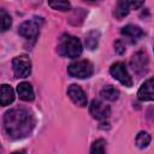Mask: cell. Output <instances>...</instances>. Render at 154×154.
Returning <instances> with one entry per match:
<instances>
[{
    "label": "cell",
    "instance_id": "6da1fadb",
    "mask_svg": "<svg viewBox=\"0 0 154 154\" xmlns=\"http://www.w3.org/2000/svg\"><path fill=\"white\" fill-rule=\"evenodd\" d=\"M35 126L34 116L22 107L8 109L4 116V129L6 134L16 140L26 137Z\"/></svg>",
    "mask_w": 154,
    "mask_h": 154
},
{
    "label": "cell",
    "instance_id": "7a4b0ae2",
    "mask_svg": "<svg viewBox=\"0 0 154 154\" xmlns=\"http://www.w3.org/2000/svg\"><path fill=\"white\" fill-rule=\"evenodd\" d=\"M58 52L63 57L67 58H78L82 53V43L78 37L71 36L69 34H64L59 38Z\"/></svg>",
    "mask_w": 154,
    "mask_h": 154
},
{
    "label": "cell",
    "instance_id": "3957f363",
    "mask_svg": "<svg viewBox=\"0 0 154 154\" xmlns=\"http://www.w3.org/2000/svg\"><path fill=\"white\" fill-rule=\"evenodd\" d=\"M67 72L71 77L83 79V78H89L93 75L94 67L89 60H77L67 66Z\"/></svg>",
    "mask_w": 154,
    "mask_h": 154
},
{
    "label": "cell",
    "instance_id": "277c9868",
    "mask_svg": "<svg viewBox=\"0 0 154 154\" xmlns=\"http://www.w3.org/2000/svg\"><path fill=\"white\" fill-rule=\"evenodd\" d=\"M42 24V18L38 17H34L31 19H28L25 22H23L19 25L18 32L20 36L28 38V40H34L37 37L38 32H40V28Z\"/></svg>",
    "mask_w": 154,
    "mask_h": 154
},
{
    "label": "cell",
    "instance_id": "5b68a950",
    "mask_svg": "<svg viewBox=\"0 0 154 154\" xmlns=\"http://www.w3.org/2000/svg\"><path fill=\"white\" fill-rule=\"evenodd\" d=\"M12 67L17 78H25L31 73V61L28 55L22 54L12 60Z\"/></svg>",
    "mask_w": 154,
    "mask_h": 154
},
{
    "label": "cell",
    "instance_id": "8992f818",
    "mask_svg": "<svg viewBox=\"0 0 154 154\" xmlns=\"http://www.w3.org/2000/svg\"><path fill=\"white\" fill-rule=\"evenodd\" d=\"M148 66H149V59H148L147 53L140 51L132 55V58L130 60V67L132 69V71L136 75L142 76V75L147 73Z\"/></svg>",
    "mask_w": 154,
    "mask_h": 154
},
{
    "label": "cell",
    "instance_id": "52a82bcc",
    "mask_svg": "<svg viewBox=\"0 0 154 154\" xmlns=\"http://www.w3.org/2000/svg\"><path fill=\"white\" fill-rule=\"evenodd\" d=\"M109 73L116 79H118L123 85H125V87H131L132 85V79H131V77H130L124 63H122V61L114 63L109 67Z\"/></svg>",
    "mask_w": 154,
    "mask_h": 154
},
{
    "label": "cell",
    "instance_id": "ba28073f",
    "mask_svg": "<svg viewBox=\"0 0 154 154\" xmlns=\"http://www.w3.org/2000/svg\"><path fill=\"white\" fill-rule=\"evenodd\" d=\"M89 112L93 116V118H95L97 120H102V119H106L107 117H109L111 108L105 102L95 99L91 101V103L89 106Z\"/></svg>",
    "mask_w": 154,
    "mask_h": 154
},
{
    "label": "cell",
    "instance_id": "9c48e42d",
    "mask_svg": "<svg viewBox=\"0 0 154 154\" xmlns=\"http://www.w3.org/2000/svg\"><path fill=\"white\" fill-rule=\"evenodd\" d=\"M67 95H69V97L71 99V101H72L75 105L79 106V107L87 106V102H88L87 95H85V93L83 91V89H82L79 85H77V84H71V85L67 88Z\"/></svg>",
    "mask_w": 154,
    "mask_h": 154
},
{
    "label": "cell",
    "instance_id": "30bf717a",
    "mask_svg": "<svg viewBox=\"0 0 154 154\" xmlns=\"http://www.w3.org/2000/svg\"><path fill=\"white\" fill-rule=\"evenodd\" d=\"M137 96L140 100L142 101H152L154 99V94H153V78H148L138 89Z\"/></svg>",
    "mask_w": 154,
    "mask_h": 154
},
{
    "label": "cell",
    "instance_id": "8fae6325",
    "mask_svg": "<svg viewBox=\"0 0 154 154\" xmlns=\"http://www.w3.org/2000/svg\"><path fill=\"white\" fill-rule=\"evenodd\" d=\"M17 93L20 100L23 101H32L34 100V89L30 83L28 82H22L17 85Z\"/></svg>",
    "mask_w": 154,
    "mask_h": 154
},
{
    "label": "cell",
    "instance_id": "7c38bea8",
    "mask_svg": "<svg viewBox=\"0 0 154 154\" xmlns=\"http://www.w3.org/2000/svg\"><path fill=\"white\" fill-rule=\"evenodd\" d=\"M122 34L126 37H129L131 40V42H136L138 38H141L143 36V31L140 26L137 25H134V24H129V25H125L123 29H122Z\"/></svg>",
    "mask_w": 154,
    "mask_h": 154
},
{
    "label": "cell",
    "instance_id": "4fadbf2b",
    "mask_svg": "<svg viewBox=\"0 0 154 154\" xmlns=\"http://www.w3.org/2000/svg\"><path fill=\"white\" fill-rule=\"evenodd\" d=\"M14 100V91L8 84L0 85V105L7 106Z\"/></svg>",
    "mask_w": 154,
    "mask_h": 154
},
{
    "label": "cell",
    "instance_id": "5bb4252c",
    "mask_svg": "<svg viewBox=\"0 0 154 154\" xmlns=\"http://www.w3.org/2000/svg\"><path fill=\"white\" fill-rule=\"evenodd\" d=\"M100 95L107 101H116L119 97V90L113 85H106L101 90Z\"/></svg>",
    "mask_w": 154,
    "mask_h": 154
},
{
    "label": "cell",
    "instance_id": "9a60e30c",
    "mask_svg": "<svg viewBox=\"0 0 154 154\" xmlns=\"http://www.w3.org/2000/svg\"><path fill=\"white\" fill-rule=\"evenodd\" d=\"M99 37H100L99 30H90L85 36V46L91 51L95 49L99 43Z\"/></svg>",
    "mask_w": 154,
    "mask_h": 154
},
{
    "label": "cell",
    "instance_id": "2e32d148",
    "mask_svg": "<svg viewBox=\"0 0 154 154\" xmlns=\"http://www.w3.org/2000/svg\"><path fill=\"white\" fill-rule=\"evenodd\" d=\"M130 7H131V1H119L117 4L114 16L118 19H122L123 17H125L130 12Z\"/></svg>",
    "mask_w": 154,
    "mask_h": 154
},
{
    "label": "cell",
    "instance_id": "e0dca14e",
    "mask_svg": "<svg viewBox=\"0 0 154 154\" xmlns=\"http://www.w3.org/2000/svg\"><path fill=\"white\" fill-rule=\"evenodd\" d=\"M12 25V18L10 16V13L0 8V31H6L11 28Z\"/></svg>",
    "mask_w": 154,
    "mask_h": 154
},
{
    "label": "cell",
    "instance_id": "ac0fdd59",
    "mask_svg": "<svg viewBox=\"0 0 154 154\" xmlns=\"http://www.w3.org/2000/svg\"><path fill=\"white\" fill-rule=\"evenodd\" d=\"M150 135L146 131H140L135 138V142H136V146L138 148H146L149 143H150Z\"/></svg>",
    "mask_w": 154,
    "mask_h": 154
},
{
    "label": "cell",
    "instance_id": "d6986e66",
    "mask_svg": "<svg viewBox=\"0 0 154 154\" xmlns=\"http://www.w3.org/2000/svg\"><path fill=\"white\" fill-rule=\"evenodd\" d=\"M105 147H106V142H105V140L99 138V140H96V141L91 144L90 154H106Z\"/></svg>",
    "mask_w": 154,
    "mask_h": 154
},
{
    "label": "cell",
    "instance_id": "ffe728a7",
    "mask_svg": "<svg viewBox=\"0 0 154 154\" xmlns=\"http://www.w3.org/2000/svg\"><path fill=\"white\" fill-rule=\"evenodd\" d=\"M48 5L54 8V10H59V11H69L71 8V4L69 1H57V2H48Z\"/></svg>",
    "mask_w": 154,
    "mask_h": 154
},
{
    "label": "cell",
    "instance_id": "44dd1931",
    "mask_svg": "<svg viewBox=\"0 0 154 154\" xmlns=\"http://www.w3.org/2000/svg\"><path fill=\"white\" fill-rule=\"evenodd\" d=\"M114 51H116V53L119 54V55L124 54V53H125V45H124L120 40H117V41L114 42Z\"/></svg>",
    "mask_w": 154,
    "mask_h": 154
},
{
    "label": "cell",
    "instance_id": "7402d4cb",
    "mask_svg": "<svg viewBox=\"0 0 154 154\" xmlns=\"http://www.w3.org/2000/svg\"><path fill=\"white\" fill-rule=\"evenodd\" d=\"M12 154H25V152L24 150H19V152H13Z\"/></svg>",
    "mask_w": 154,
    "mask_h": 154
},
{
    "label": "cell",
    "instance_id": "603a6c76",
    "mask_svg": "<svg viewBox=\"0 0 154 154\" xmlns=\"http://www.w3.org/2000/svg\"><path fill=\"white\" fill-rule=\"evenodd\" d=\"M0 152H1V146H0Z\"/></svg>",
    "mask_w": 154,
    "mask_h": 154
}]
</instances>
